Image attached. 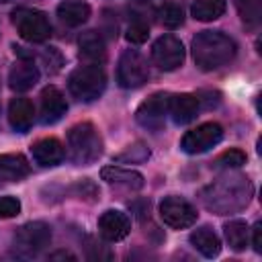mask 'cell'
Returning <instances> with one entry per match:
<instances>
[{"label": "cell", "instance_id": "obj_1", "mask_svg": "<svg viewBox=\"0 0 262 262\" xmlns=\"http://www.w3.org/2000/svg\"><path fill=\"white\" fill-rule=\"evenodd\" d=\"M235 53V41L223 31H201L192 39V59L203 72H211L229 63Z\"/></svg>", "mask_w": 262, "mask_h": 262}, {"label": "cell", "instance_id": "obj_2", "mask_svg": "<svg viewBox=\"0 0 262 262\" xmlns=\"http://www.w3.org/2000/svg\"><path fill=\"white\" fill-rule=\"evenodd\" d=\"M250 196H252L250 180L246 176H231V178H221V182L213 184L209 188V194L203 196V201L211 211L225 215L244 209L250 203Z\"/></svg>", "mask_w": 262, "mask_h": 262}, {"label": "cell", "instance_id": "obj_3", "mask_svg": "<svg viewBox=\"0 0 262 262\" xmlns=\"http://www.w3.org/2000/svg\"><path fill=\"white\" fill-rule=\"evenodd\" d=\"M68 149H70V158L76 164H92L100 158L102 154V139L96 131V127L88 121L74 125L68 131Z\"/></svg>", "mask_w": 262, "mask_h": 262}, {"label": "cell", "instance_id": "obj_4", "mask_svg": "<svg viewBox=\"0 0 262 262\" xmlns=\"http://www.w3.org/2000/svg\"><path fill=\"white\" fill-rule=\"evenodd\" d=\"M106 88V74L98 63H86L76 68L68 78V90L82 102L96 100Z\"/></svg>", "mask_w": 262, "mask_h": 262}, {"label": "cell", "instance_id": "obj_5", "mask_svg": "<svg viewBox=\"0 0 262 262\" xmlns=\"http://www.w3.org/2000/svg\"><path fill=\"white\" fill-rule=\"evenodd\" d=\"M12 25L16 27L18 35L31 43H41L51 35L47 14L35 8H16L12 12Z\"/></svg>", "mask_w": 262, "mask_h": 262}, {"label": "cell", "instance_id": "obj_6", "mask_svg": "<svg viewBox=\"0 0 262 262\" xmlns=\"http://www.w3.org/2000/svg\"><path fill=\"white\" fill-rule=\"evenodd\" d=\"M51 242V227L43 221H31L16 229L14 250L20 256H35Z\"/></svg>", "mask_w": 262, "mask_h": 262}, {"label": "cell", "instance_id": "obj_7", "mask_svg": "<svg viewBox=\"0 0 262 262\" xmlns=\"http://www.w3.org/2000/svg\"><path fill=\"white\" fill-rule=\"evenodd\" d=\"M149 70L147 61L137 49H125L119 57L117 66V80L123 88H139L147 82Z\"/></svg>", "mask_w": 262, "mask_h": 262}, {"label": "cell", "instance_id": "obj_8", "mask_svg": "<svg viewBox=\"0 0 262 262\" xmlns=\"http://www.w3.org/2000/svg\"><path fill=\"white\" fill-rule=\"evenodd\" d=\"M151 59L164 72H172V70L180 68L182 61H184V45H182V41L178 37H174V35L158 37L156 43L151 45Z\"/></svg>", "mask_w": 262, "mask_h": 262}, {"label": "cell", "instance_id": "obj_9", "mask_svg": "<svg viewBox=\"0 0 262 262\" xmlns=\"http://www.w3.org/2000/svg\"><path fill=\"white\" fill-rule=\"evenodd\" d=\"M168 102H170V94L166 92H154L149 98H145L137 111H135V119L141 127L145 129H162L168 117Z\"/></svg>", "mask_w": 262, "mask_h": 262}, {"label": "cell", "instance_id": "obj_10", "mask_svg": "<svg viewBox=\"0 0 262 262\" xmlns=\"http://www.w3.org/2000/svg\"><path fill=\"white\" fill-rule=\"evenodd\" d=\"M160 217L168 227L184 229L196 221V209L182 196H166L160 203Z\"/></svg>", "mask_w": 262, "mask_h": 262}, {"label": "cell", "instance_id": "obj_11", "mask_svg": "<svg viewBox=\"0 0 262 262\" xmlns=\"http://www.w3.org/2000/svg\"><path fill=\"white\" fill-rule=\"evenodd\" d=\"M223 137V129L219 123H203L190 131L184 133L182 141H180V147L186 151V154H203L211 147H215Z\"/></svg>", "mask_w": 262, "mask_h": 262}, {"label": "cell", "instance_id": "obj_12", "mask_svg": "<svg viewBox=\"0 0 262 262\" xmlns=\"http://www.w3.org/2000/svg\"><path fill=\"white\" fill-rule=\"evenodd\" d=\"M129 229H131V221L123 211L108 209L98 217V233L106 242H121L123 237H127Z\"/></svg>", "mask_w": 262, "mask_h": 262}, {"label": "cell", "instance_id": "obj_13", "mask_svg": "<svg viewBox=\"0 0 262 262\" xmlns=\"http://www.w3.org/2000/svg\"><path fill=\"white\" fill-rule=\"evenodd\" d=\"M68 111V102L63 92L57 86H45L41 92V123L53 125L57 123Z\"/></svg>", "mask_w": 262, "mask_h": 262}, {"label": "cell", "instance_id": "obj_14", "mask_svg": "<svg viewBox=\"0 0 262 262\" xmlns=\"http://www.w3.org/2000/svg\"><path fill=\"white\" fill-rule=\"evenodd\" d=\"M199 108H201V102L194 94H174L170 96V102H168V115L172 117V121L176 125H186L190 121L196 119L199 115Z\"/></svg>", "mask_w": 262, "mask_h": 262}, {"label": "cell", "instance_id": "obj_15", "mask_svg": "<svg viewBox=\"0 0 262 262\" xmlns=\"http://www.w3.org/2000/svg\"><path fill=\"white\" fill-rule=\"evenodd\" d=\"M33 121H35L33 102L25 96L12 98L10 104H8V123H10V127L18 133H27L33 127Z\"/></svg>", "mask_w": 262, "mask_h": 262}, {"label": "cell", "instance_id": "obj_16", "mask_svg": "<svg viewBox=\"0 0 262 262\" xmlns=\"http://www.w3.org/2000/svg\"><path fill=\"white\" fill-rule=\"evenodd\" d=\"M31 154L39 166H57L66 156L61 141L55 137H43V139L35 141L31 145Z\"/></svg>", "mask_w": 262, "mask_h": 262}, {"label": "cell", "instance_id": "obj_17", "mask_svg": "<svg viewBox=\"0 0 262 262\" xmlns=\"http://www.w3.org/2000/svg\"><path fill=\"white\" fill-rule=\"evenodd\" d=\"M37 82H39V70L29 59L14 63L8 72V86L16 92H25V90L33 88Z\"/></svg>", "mask_w": 262, "mask_h": 262}, {"label": "cell", "instance_id": "obj_18", "mask_svg": "<svg viewBox=\"0 0 262 262\" xmlns=\"http://www.w3.org/2000/svg\"><path fill=\"white\" fill-rule=\"evenodd\" d=\"M100 176H102V180H106L111 184H119V186H125L131 190H139L145 184V180L139 172H135L131 168H121V166H104L100 170Z\"/></svg>", "mask_w": 262, "mask_h": 262}, {"label": "cell", "instance_id": "obj_19", "mask_svg": "<svg viewBox=\"0 0 262 262\" xmlns=\"http://www.w3.org/2000/svg\"><path fill=\"white\" fill-rule=\"evenodd\" d=\"M57 16L68 27H80L90 18V6L80 0H66L57 6Z\"/></svg>", "mask_w": 262, "mask_h": 262}, {"label": "cell", "instance_id": "obj_20", "mask_svg": "<svg viewBox=\"0 0 262 262\" xmlns=\"http://www.w3.org/2000/svg\"><path fill=\"white\" fill-rule=\"evenodd\" d=\"M190 244L205 256V258H215L221 252V242L217 233L211 227H199L190 233Z\"/></svg>", "mask_w": 262, "mask_h": 262}, {"label": "cell", "instance_id": "obj_21", "mask_svg": "<svg viewBox=\"0 0 262 262\" xmlns=\"http://www.w3.org/2000/svg\"><path fill=\"white\" fill-rule=\"evenodd\" d=\"M78 45H80V55L88 57L92 63H98L104 59L106 55V49H104V39L100 33L96 31H86L80 35L78 39Z\"/></svg>", "mask_w": 262, "mask_h": 262}, {"label": "cell", "instance_id": "obj_22", "mask_svg": "<svg viewBox=\"0 0 262 262\" xmlns=\"http://www.w3.org/2000/svg\"><path fill=\"white\" fill-rule=\"evenodd\" d=\"M31 172V166L23 154H0V174L12 180L25 178Z\"/></svg>", "mask_w": 262, "mask_h": 262}, {"label": "cell", "instance_id": "obj_23", "mask_svg": "<svg viewBox=\"0 0 262 262\" xmlns=\"http://www.w3.org/2000/svg\"><path fill=\"white\" fill-rule=\"evenodd\" d=\"M225 12V0H194L190 6V14L196 20H215Z\"/></svg>", "mask_w": 262, "mask_h": 262}, {"label": "cell", "instance_id": "obj_24", "mask_svg": "<svg viewBox=\"0 0 262 262\" xmlns=\"http://www.w3.org/2000/svg\"><path fill=\"white\" fill-rule=\"evenodd\" d=\"M248 231L250 229H248L246 221H239V219H233V221H229V223L223 225L225 239H227L229 248L235 250V252H239V250L246 248V244H248Z\"/></svg>", "mask_w": 262, "mask_h": 262}, {"label": "cell", "instance_id": "obj_25", "mask_svg": "<svg viewBox=\"0 0 262 262\" xmlns=\"http://www.w3.org/2000/svg\"><path fill=\"white\" fill-rule=\"evenodd\" d=\"M158 14H160L162 25H164V27H168V29H176V27H180V25H182V20H184L182 6H180V4H176V2H166V4H162Z\"/></svg>", "mask_w": 262, "mask_h": 262}, {"label": "cell", "instance_id": "obj_26", "mask_svg": "<svg viewBox=\"0 0 262 262\" xmlns=\"http://www.w3.org/2000/svg\"><path fill=\"white\" fill-rule=\"evenodd\" d=\"M237 12L246 25H258L262 14V0H235Z\"/></svg>", "mask_w": 262, "mask_h": 262}, {"label": "cell", "instance_id": "obj_27", "mask_svg": "<svg viewBox=\"0 0 262 262\" xmlns=\"http://www.w3.org/2000/svg\"><path fill=\"white\" fill-rule=\"evenodd\" d=\"M147 158H149V149H147L143 143H133V145H129L123 154H119L115 160H117V162L139 164V162H143V160H147Z\"/></svg>", "mask_w": 262, "mask_h": 262}, {"label": "cell", "instance_id": "obj_28", "mask_svg": "<svg viewBox=\"0 0 262 262\" xmlns=\"http://www.w3.org/2000/svg\"><path fill=\"white\" fill-rule=\"evenodd\" d=\"M244 164H246V154L242 149H227L215 160L217 168H239Z\"/></svg>", "mask_w": 262, "mask_h": 262}, {"label": "cell", "instance_id": "obj_29", "mask_svg": "<svg viewBox=\"0 0 262 262\" xmlns=\"http://www.w3.org/2000/svg\"><path fill=\"white\" fill-rule=\"evenodd\" d=\"M127 41L129 43H143V41H147V37H149V27L143 23V20H135L129 29H127Z\"/></svg>", "mask_w": 262, "mask_h": 262}, {"label": "cell", "instance_id": "obj_30", "mask_svg": "<svg viewBox=\"0 0 262 262\" xmlns=\"http://www.w3.org/2000/svg\"><path fill=\"white\" fill-rule=\"evenodd\" d=\"M20 213V201L16 196H0V219H10Z\"/></svg>", "mask_w": 262, "mask_h": 262}, {"label": "cell", "instance_id": "obj_31", "mask_svg": "<svg viewBox=\"0 0 262 262\" xmlns=\"http://www.w3.org/2000/svg\"><path fill=\"white\" fill-rule=\"evenodd\" d=\"M254 237H252V244H254V250L256 252H262V223L258 221L256 225H254Z\"/></svg>", "mask_w": 262, "mask_h": 262}, {"label": "cell", "instance_id": "obj_32", "mask_svg": "<svg viewBox=\"0 0 262 262\" xmlns=\"http://www.w3.org/2000/svg\"><path fill=\"white\" fill-rule=\"evenodd\" d=\"M49 258H51V260H59V258H68V260H76V258H74V256H72L70 252H55V254H51Z\"/></svg>", "mask_w": 262, "mask_h": 262}, {"label": "cell", "instance_id": "obj_33", "mask_svg": "<svg viewBox=\"0 0 262 262\" xmlns=\"http://www.w3.org/2000/svg\"><path fill=\"white\" fill-rule=\"evenodd\" d=\"M0 2H8V0H0Z\"/></svg>", "mask_w": 262, "mask_h": 262}]
</instances>
